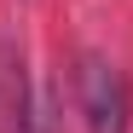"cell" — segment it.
<instances>
[{"label": "cell", "instance_id": "1", "mask_svg": "<svg viewBox=\"0 0 133 133\" xmlns=\"http://www.w3.org/2000/svg\"><path fill=\"white\" fill-rule=\"evenodd\" d=\"M81 110H87L93 133H127V81L98 52L81 64Z\"/></svg>", "mask_w": 133, "mask_h": 133}]
</instances>
